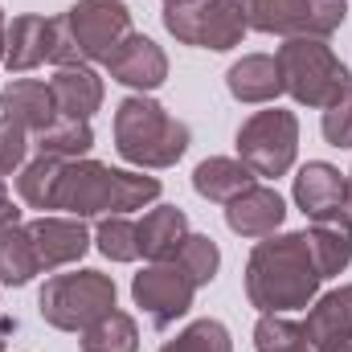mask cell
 Masks as SVG:
<instances>
[{
	"label": "cell",
	"instance_id": "23",
	"mask_svg": "<svg viewBox=\"0 0 352 352\" xmlns=\"http://www.w3.org/2000/svg\"><path fill=\"white\" fill-rule=\"evenodd\" d=\"M307 242H311V254L324 278L340 274L352 263V213H332V217H320L311 230H307Z\"/></svg>",
	"mask_w": 352,
	"mask_h": 352
},
{
	"label": "cell",
	"instance_id": "7",
	"mask_svg": "<svg viewBox=\"0 0 352 352\" xmlns=\"http://www.w3.org/2000/svg\"><path fill=\"white\" fill-rule=\"evenodd\" d=\"M246 29L278 33V37H332L349 4L344 0H238Z\"/></svg>",
	"mask_w": 352,
	"mask_h": 352
},
{
	"label": "cell",
	"instance_id": "31",
	"mask_svg": "<svg viewBox=\"0 0 352 352\" xmlns=\"http://www.w3.org/2000/svg\"><path fill=\"white\" fill-rule=\"evenodd\" d=\"M324 140L332 148H352V87L324 107Z\"/></svg>",
	"mask_w": 352,
	"mask_h": 352
},
{
	"label": "cell",
	"instance_id": "1",
	"mask_svg": "<svg viewBox=\"0 0 352 352\" xmlns=\"http://www.w3.org/2000/svg\"><path fill=\"white\" fill-rule=\"evenodd\" d=\"M320 266L307 234H270L250 250L246 263V299L263 316H287L311 307L320 295Z\"/></svg>",
	"mask_w": 352,
	"mask_h": 352
},
{
	"label": "cell",
	"instance_id": "29",
	"mask_svg": "<svg viewBox=\"0 0 352 352\" xmlns=\"http://www.w3.org/2000/svg\"><path fill=\"white\" fill-rule=\"evenodd\" d=\"M160 352H234V340H230V328L221 320H197Z\"/></svg>",
	"mask_w": 352,
	"mask_h": 352
},
{
	"label": "cell",
	"instance_id": "25",
	"mask_svg": "<svg viewBox=\"0 0 352 352\" xmlns=\"http://www.w3.org/2000/svg\"><path fill=\"white\" fill-rule=\"evenodd\" d=\"M94 148V131L87 119H54L45 131H37V156H54V160H82Z\"/></svg>",
	"mask_w": 352,
	"mask_h": 352
},
{
	"label": "cell",
	"instance_id": "24",
	"mask_svg": "<svg viewBox=\"0 0 352 352\" xmlns=\"http://www.w3.org/2000/svg\"><path fill=\"white\" fill-rule=\"evenodd\" d=\"M66 173V160H54V156H37L29 160L21 173H16V192L29 209H58V184Z\"/></svg>",
	"mask_w": 352,
	"mask_h": 352
},
{
	"label": "cell",
	"instance_id": "14",
	"mask_svg": "<svg viewBox=\"0 0 352 352\" xmlns=\"http://www.w3.org/2000/svg\"><path fill=\"white\" fill-rule=\"evenodd\" d=\"M54 45H58V16H12L8 25V41H4V66L12 74H25L41 62H54Z\"/></svg>",
	"mask_w": 352,
	"mask_h": 352
},
{
	"label": "cell",
	"instance_id": "17",
	"mask_svg": "<svg viewBox=\"0 0 352 352\" xmlns=\"http://www.w3.org/2000/svg\"><path fill=\"white\" fill-rule=\"evenodd\" d=\"M283 217H287V205L266 184H250L246 192H238L226 205V226L242 238H270L283 226Z\"/></svg>",
	"mask_w": 352,
	"mask_h": 352
},
{
	"label": "cell",
	"instance_id": "34",
	"mask_svg": "<svg viewBox=\"0 0 352 352\" xmlns=\"http://www.w3.org/2000/svg\"><path fill=\"white\" fill-rule=\"evenodd\" d=\"M8 201V188H4V176H0V205Z\"/></svg>",
	"mask_w": 352,
	"mask_h": 352
},
{
	"label": "cell",
	"instance_id": "4",
	"mask_svg": "<svg viewBox=\"0 0 352 352\" xmlns=\"http://www.w3.org/2000/svg\"><path fill=\"white\" fill-rule=\"evenodd\" d=\"M131 33V12L119 0H78L66 16H58L54 66H87L107 62L123 37Z\"/></svg>",
	"mask_w": 352,
	"mask_h": 352
},
{
	"label": "cell",
	"instance_id": "15",
	"mask_svg": "<svg viewBox=\"0 0 352 352\" xmlns=\"http://www.w3.org/2000/svg\"><path fill=\"white\" fill-rule=\"evenodd\" d=\"M295 205L320 221V217H332V213H344L349 209V176L324 160H311L303 164L295 176Z\"/></svg>",
	"mask_w": 352,
	"mask_h": 352
},
{
	"label": "cell",
	"instance_id": "36",
	"mask_svg": "<svg viewBox=\"0 0 352 352\" xmlns=\"http://www.w3.org/2000/svg\"><path fill=\"white\" fill-rule=\"evenodd\" d=\"M349 213H352V173H349Z\"/></svg>",
	"mask_w": 352,
	"mask_h": 352
},
{
	"label": "cell",
	"instance_id": "30",
	"mask_svg": "<svg viewBox=\"0 0 352 352\" xmlns=\"http://www.w3.org/2000/svg\"><path fill=\"white\" fill-rule=\"evenodd\" d=\"M299 344H307L303 324H295L287 316H263L254 324V349L258 352H291V349H299Z\"/></svg>",
	"mask_w": 352,
	"mask_h": 352
},
{
	"label": "cell",
	"instance_id": "13",
	"mask_svg": "<svg viewBox=\"0 0 352 352\" xmlns=\"http://www.w3.org/2000/svg\"><path fill=\"white\" fill-rule=\"evenodd\" d=\"M29 238H33L41 270L70 266L90 250V230L82 217H45L41 213L37 221H29Z\"/></svg>",
	"mask_w": 352,
	"mask_h": 352
},
{
	"label": "cell",
	"instance_id": "11",
	"mask_svg": "<svg viewBox=\"0 0 352 352\" xmlns=\"http://www.w3.org/2000/svg\"><path fill=\"white\" fill-rule=\"evenodd\" d=\"M107 70H111L115 82H123V87L148 94V90L164 87V78H168V58H164V50H160L152 37L127 33L123 45L107 58Z\"/></svg>",
	"mask_w": 352,
	"mask_h": 352
},
{
	"label": "cell",
	"instance_id": "20",
	"mask_svg": "<svg viewBox=\"0 0 352 352\" xmlns=\"http://www.w3.org/2000/svg\"><path fill=\"white\" fill-rule=\"evenodd\" d=\"M135 230H140V254L148 263H173L188 238V217L176 205H156L152 213H144Z\"/></svg>",
	"mask_w": 352,
	"mask_h": 352
},
{
	"label": "cell",
	"instance_id": "9",
	"mask_svg": "<svg viewBox=\"0 0 352 352\" xmlns=\"http://www.w3.org/2000/svg\"><path fill=\"white\" fill-rule=\"evenodd\" d=\"M238 160L250 164L254 176H283L299 152V119L291 111H258L238 127Z\"/></svg>",
	"mask_w": 352,
	"mask_h": 352
},
{
	"label": "cell",
	"instance_id": "32",
	"mask_svg": "<svg viewBox=\"0 0 352 352\" xmlns=\"http://www.w3.org/2000/svg\"><path fill=\"white\" fill-rule=\"evenodd\" d=\"M25 152H29V131L0 115V176L21 173L25 168Z\"/></svg>",
	"mask_w": 352,
	"mask_h": 352
},
{
	"label": "cell",
	"instance_id": "5",
	"mask_svg": "<svg viewBox=\"0 0 352 352\" xmlns=\"http://www.w3.org/2000/svg\"><path fill=\"white\" fill-rule=\"evenodd\" d=\"M283 90L303 107H328L340 90L352 87L349 66L332 54L324 37H287L274 54Z\"/></svg>",
	"mask_w": 352,
	"mask_h": 352
},
{
	"label": "cell",
	"instance_id": "8",
	"mask_svg": "<svg viewBox=\"0 0 352 352\" xmlns=\"http://www.w3.org/2000/svg\"><path fill=\"white\" fill-rule=\"evenodd\" d=\"M164 29L173 33L180 45L226 54V50L242 45L246 16H242L238 0H192V4L164 8Z\"/></svg>",
	"mask_w": 352,
	"mask_h": 352
},
{
	"label": "cell",
	"instance_id": "35",
	"mask_svg": "<svg viewBox=\"0 0 352 352\" xmlns=\"http://www.w3.org/2000/svg\"><path fill=\"white\" fill-rule=\"evenodd\" d=\"M176 4H192V0H164V8H176Z\"/></svg>",
	"mask_w": 352,
	"mask_h": 352
},
{
	"label": "cell",
	"instance_id": "10",
	"mask_svg": "<svg viewBox=\"0 0 352 352\" xmlns=\"http://www.w3.org/2000/svg\"><path fill=\"white\" fill-rule=\"evenodd\" d=\"M192 295H197V283L176 263H148L131 278V299L135 307H144V316L156 328H173L180 316H188Z\"/></svg>",
	"mask_w": 352,
	"mask_h": 352
},
{
	"label": "cell",
	"instance_id": "12",
	"mask_svg": "<svg viewBox=\"0 0 352 352\" xmlns=\"http://www.w3.org/2000/svg\"><path fill=\"white\" fill-rule=\"evenodd\" d=\"M311 352H352V283L320 295L303 320Z\"/></svg>",
	"mask_w": 352,
	"mask_h": 352
},
{
	"label": "cell",
	"instance_id": "33",
	"mask_svg": "<svg viewBox=\"0 0 352 352\" xmlns=\"http://www.w3.org/2000/svg\"><path fill=\"white\" fill-rule=\"evenodd\" d=\"M4 41H8V25H4V8H0V62H4Z\"/></svg>",
	"mask_w": 352,
	"mask_h": 352
},
{
	"label": "cell",
	"instance_id": "16",
	"mask_svg": "<svg viewBox=\"0 0 352 352\" xmlns=\"http://www.w3.org/2000/svg\"><path fill=\"white\" fill-rule=\"evenodd\" d=\"M33 274H41L29 226L21 221V209L12 201L0 205V283L4 287H25Z\"/></svg>",
	"mask_w": 352,
	"mask_h": 352
},
{
	"label": "cell",
	"instance_id": "28",
	"mask_svg": "<svg viewBox=\"0 0 352 352\" xmlns=\"http://www.w3.org/2000/svg\"><path fill=\"white\" fill-rule=\"evenodd\" d=\"M197 287H205V283H213L217 278V266H221V250H217V242L209 238V234H188L184 238V246L176 250L173 258Z\"/></svg>",
	"mask_w": 352,
	"mask_h": 352
},
{
	"label": "cell",
	"instance_id": "19",
	"mask_svg": "<svg viewBox=\"0 0 352 352\" xmlns=\"http://www.w3.org/2000/svg\"><path fill=\"white\" fill-rule=\"evenodd\" d=\"M0 111H4V119L21 123L25 131H45L58 119V102L50 94V82H33V78H16L0 90Z\"/></svg>",
	"mask_w": 352,
	"mask_h": 352
},
{
	"label": "cell",
	"instance_id": "18",
	"mask_svg": "<svg viewBox=\"0 0 352 352\" xmlns=\"http://www.w3.org/2000/svg\"><path fill=\"white\" fill-rule=\"evenodd\" d=\"M50 94L58 102L62 119H87L102 107V78L90 66H58V74L50 78Z\"/></svg>",
	"mask_w": 352,
	"mask_h": 352
},
{
	"label": "cell",
	"instance_id": "26",
	"mask_svg": "<svg viewBox=\"0 0 352 352\" xmlns=\"http://www.w3.org/2000/svg\"><path fill=\"white\" fill-rule=\"evenodd\" d=\"M82 352H140V328L127 311H107L82 332Z\"/></svg>",
	"mask_w": 352,
	"mask_h": 352
},
{
	"label": "cell",
	"instance_id": "37",
	"mask_svg": "<svg viewBox=\"0 0 352 352\" xmlns=\"http://www.w3.org/2000/svg\"><path fill=\"white\" fill-rule=\"evenodd\" d=\"M291 352H311V344H299V349H291Z\"/></svg>",
	"mask_w": 352,
	"mask_h": 352
},
{
	"label": "cell",
	"instance_id": "6",
	"mask_svg": "<svg viewBox=\"0 0 352 352\" xmlns=\"http://www.w3.org/2000/svg\"><path fill=\"white\" fill-rule=\"evenodd\" d=\"M115 278L102 270H74V274H54L41 295V320L58 332H87L94 320L115 311Z\"/></svg>",
	"mask_w": 352,
	"mask_h": 352
},
{
	"label": "cell",
	"instance_id": "3",
	"mask_svg": "<svg viewBox=\"0 0 352 352\" xmlns=\"http://www.w3.org/2000/svg\"><path fill=\"white\" fill-rule=\"evenodd\" d=\"M115 148L135 168H173L188 152V123L168 115L156 98L131 94L115 111Z\"/></svg>",
	"mask_w": 352,
	"mask_h": 352
},
{
	"label": "cell",
	"instance_id": "21",
	"mask_svg": "<svg viewBox=\"0 0 352 352\" xmlns=\"http://www.w3.org/2000/svg\"><path fill=\"white\" fill-rule=\"evenodd\" d=\"M226 87L238 102H274L283 94L278 62L266 58V54H246L226 70Z\"/></svg>",
	"mask_w": 352,
	"mask_h": 352
},
{
	"label": "cell",
	"instance_id": "27",
	"mask_svg": "<svg viewBox=\"0 0 352 352\" xmlns=\"http://www.w3.org/2000/svg\"><path fill=\"white\" fill-rule=\"evenodd\" d=\"M94 242H98L102 258H111V263H135L140 258V230L123 213L102 217L98 230H94Z\"/></svg>",
	"mask_w": 352,
	"mask_h": 352
},
{
	"label": "cell",
	"instance_id": "22",
	"mask_svg": "<svg viewBox=\"0 0 352 352\" xmlns=\"http://www.w3.org/2000/svg\"><path fill=\"white\" fill-rule=\"evenodd\" d=\"M250 184H258V176L250 164L242 160H230V156H209L192 168V188L205 197V201H217V205H230L238 192H246Z\"/></svg>",
	"mask_w": 352,
	"mask_h": 352
},
{
	"label": "cell",
	"instance_id": "2",
	"mask_svg": "<svg viewBox=\"0 0 352 352\" xmlns=\"http://www.w3.org/2000/svg\"><path fill=\"white\" fill-rule=\"evenodd\" d=\"M160 197V180L144 173H123L98 160H66V173L58 184V209L70 217H111V213H131L144 209Z\"/></svg>",
	"mask_w": 352,
	"mask_h": 352
}]
</instances>
